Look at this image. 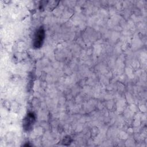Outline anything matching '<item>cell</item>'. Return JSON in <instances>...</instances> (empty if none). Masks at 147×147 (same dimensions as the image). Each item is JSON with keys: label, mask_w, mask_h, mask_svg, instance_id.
I'll list each match as a JSON object with an SVG mask.
<instances>
[{"label": "cell", "mask_w": 147, "mask_h": 147, "mask_svg": "<svg viewBox=\"0 0 147 147\" xmlns=\"http://www.w3.org/2000/svg\"><path fill=\"white\" fill-rule=\"evenodd\" d=\"M45 38V31L42 28H39L34 34L33 45L35 48H40Z\"/></svg>", "instance_id": "1"}, {"label": "cell", "mask_w": 147, "mask_h": 147, "mask_svg": "<svg viewBox=\"0 0 147 147\" xmlns=\"http://www.w3.org/2000/svg\"><path fill=\"white\" fill-rule=\"evenodd\" d=\"M35 121V117L32 113H29L24 121V127L26 130H29L32 127Z\"/></svg>", "instance_id": "2"}]
</instances>
